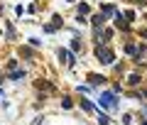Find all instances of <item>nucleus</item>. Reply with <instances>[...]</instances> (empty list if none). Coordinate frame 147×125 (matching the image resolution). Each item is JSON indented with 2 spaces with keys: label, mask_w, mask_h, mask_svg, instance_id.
Listing matches in <instances>:
<instances>
[{
  "label": "nucleus",
  "mask_w": 147,
  "mask_h": 125,
  "mask_svg": "<svg viewBox=\"0 0 147 125\" xmlns=\"http://www.w3.org/2000/svg\"><path fill=\"white\" fill-rule=\"evenodd\" d=\"M110 54H113V52H100V61H103V64H110V61H113Z\"/></svg>",
  "instance_id": "1"
},
{
  "label": "nucleus",
  "mask_w": 147,
  "mask_h": 125,
  "mask_svg": "<svg viewBox=\"0 0 147 125\" xmlns=\"http://www.w3.org/2000/svg\"><path fill=\"white\" fill-rule=\"evenodd\" d=\"M100 103H103V105H113L115 101H113V96H108V93H105L103 98H100Z\"/></svg>",
  "instance_id": "2"
}]
</instances>
